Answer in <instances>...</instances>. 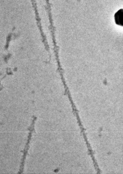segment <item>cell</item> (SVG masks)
Wrapping results in <instances>:
<instances>
[{"label":"cell","instance_id":"1","mask_svg":"<svg viewBox=\"0 0 123 174\" xmlns=\"http://www.w3.org/2000/svg\"><path fill=\"white\" fill-rule=\"evenodd\" d=\"M116 24L117 25L123 26V9H121L116 13L114 15Z\"/></svg>","mask_w":123,"mask_h":174}]
</instances>
